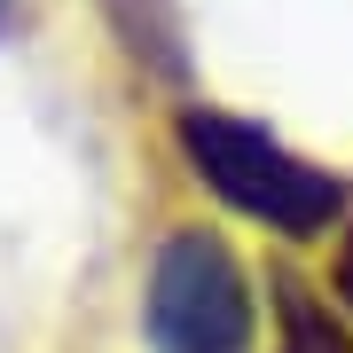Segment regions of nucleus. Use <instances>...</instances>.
<instances>
[{
  "label": "nucleus",
  "instance_id": "f257e3e1",
  "mask_svg": "<svg viewBox=\"0 0 353 353\" xmlns=\"http://www.w3.org/2000/svg\"><path fill=\"white\" fill-rule=\"evenodd\" d=\"M173 134H181V157H189L196 181H212L236 212L283 228V236H322V228L345 212V189L322 165H306L290 141H275L267 126H243V118H228V110L189 102Z\"/></svg>",
  "mask_w": 353,
  "mask_h": 353
},
{
  "label": "nucleus",
  "instance_id": "f03ea898",
  "mask_svg": "<svg viewBox=\"0 0 353 353\" xmlns=\"http://www.w3.org/2000/svg\"><path fill=\"white\" fill-rule=\"evenodd\" d=\"M150 353H252V283L212 228H173L141 290Z\"/></svg>",
  "mask_w": 353,
  "mask_h": 353
},
{
  "label": "nucleus",
  "instance_id": "7ed1b4c3",
  "mask_svg": "<svg viewBox=\"0 0 353 353\" xmlns=\"http://www.w3.org/2000/svg\"><path fill=\"white\" fill-rule=\"evenodd\" d=\"M126 63H141L165 87H189V24H181V0H102Z\"/></svg>",
  "mask_w": 353,
  "mask_h": 353
},
{
  "label": "nucleus",
  "instance_id": "20e7f679",
  "mask_svg": "<svg viewBox=\"0 0 353 353\" xmlns=\"http://www.w3.org/2000/svg\"><path fill=\"white\" fill-rule=\"evenodd\" d=\"M275 353H353L345 322L330 314V299L299 275L275 283Z\"/></svg>",
  "mask_w": 353,
  "mask_h": 353
},
{
  "label": "nucleus",
  "instance_id": "39448f33",
  "mask_svg": "<svg viewBox=\"0 0 353 353\" xmlns=\"http://www.w3.org/2000/svg\"><path fill=\"white\" fill-rule=\"evenodd\" d=\"M338 299L353 306V228H345V243H338Z\"/></svg>",
  "mask_w": 353,
  "mask_h": 353
},
{
  "label": "nucleus",
  "instance_id": "423d86ee",
  "mask_svg": "<svg viewBox=\"0 0 353 353\" xmlns=\"http://www.w3.org/2000/svg\"><path fill=\"white\" fill-rule=\"evenodd\" d=\"M0 16H8V0H0Z\"/></svg>",
  "mask_w": 353,
  "mask_h": 353
}]
</instances>
